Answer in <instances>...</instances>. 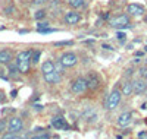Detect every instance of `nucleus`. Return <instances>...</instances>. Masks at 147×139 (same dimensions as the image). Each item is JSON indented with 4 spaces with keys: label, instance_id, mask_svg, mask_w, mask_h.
Returning <instances> with one entry per match:
<instances>
[{
    "label": "nucleus",
    "instance_id": "obj_1",
    "mask_svg": "<svg viewBox=\"0 0 147 139\" xmlns=\"http://www.w3.org/2000/svg\"><path fill=\"white\" fill-rule=\"evenodd\" d=\"M15 65L21 73H28L31 65V51H19L15 59Z\"/></svg>",
    "mask_w": 147,
    "mask_h": 139
},
{
    "label": "nucleus",
    "instance_id": "obj_2",
    "mask_svg": "<svg viewBox=\"0 0 147 139\" xmlns=\"http://www.w3.org/2000/svg\"><path fill=\"white\" fill-rule=\"evenodd\" d=\"M121 97H122V92L119 90H113L110 92V95L107 97V101H106V108L107 110H115L119 103H121Z\"/></svg>",
    "mask_w": 147,
    "mask_h": 139
},
{
    "label": "nucleus",
    "instance_id": "obj_3",
    "mask_svg": "<svg viewBox=\"0 0 147 139\" xmlns=\"http://www.w3.org/2000/svg\"><path fill=\"white\" fill-rule=\"evenodd\" d=\"M109 25L112 28H116V29H121V28H127L129 25V16L128 15H118L115 18L110 19Z\"/></svg>",
    "mask_w": 147,
    "mask_h": 139
},
{
    "label": "nucleus",
    "instance_id": "obj_4",
    "mask_svg": "<svg viewBox=\"0 0 147 139\" xmlns=\"http://www.w3.org/2000/svg\"><path fill=\"white\" fill-rule=\"evenodd\" d=\"M59 63L63 67H72V66H75L78 63V57H77V54H74L71 51H66V53H63L62 56H60Z\"/></svg>",
    "mask_w": 147,
    "mask_h": 139
},
{
    "label": "nucleus",
    "instance_id": "obj_5",
    "mask_svg": "<svg viewBox=\"0 0 147 139\" xmlns=\"http://www.w3.org/2000/svg\"><path fill=\"white\" fill-rule=\"evenodd\" d=\"M71 90L74 94H82L88 90V86H87V79H84V78H77V79H74L72 84H71Z\"/></svg>",
    "mask_w": 147,
    "mask_h": 139
},
{
    "label": "nucleus",
    "instance_id": "obj_6",
    "mask_svg": "<svg viewBox=\"0 0 147 139\" xmlns=\"http://www.w3.org/2000/svg\"><path fill=\"white\" fill-rule=\"evenodd\" d=\"M7 129H9V132H15V133L21 132V130L24 129V122H22V119H19V117H12V119L9 120V123H7Z\"/></svg>",
    "mask_w": 147,
    "mask_h": 139
},
{
    "label": "nucleus",
    "instance_id": "obj_7",
    "mask_svg": "<svg viewBox=\"0 0 147 139\" xmlns=\"http://www.w3.org/2000/svg\"><path fill=\"white\" fill-rule=\"evenodd\" d=\"M50 123H52L53 128H56L57 130H69V124L65 122V119H63L62 116H55V117H52Z\"/></svg>",
    "mask_w": 147,
    "mask_h": 139
},
{
    "label": "nucleus",
    "instance_id": "obj_8",
    "mask_svg": "<svg viewBox=\"0 0 147 139\" xmlns=\"http://www.w3.org/2000/svg\"><path fill=\"white\" fill-rule=\"evenodd\" d=\"M132 122V114L129 111H125V113H122V114H119L116 123L118 126H121V128H127V126H129Z\"/></svg>",
    "mask_w": 147,
    "mask_h": 139
},
{
    "label": "nucleus",
    "instance_id": "obj_9",
    "mask_svg": "<svg viewBox=\"0 0 147 139\" xmlns=\"http://www.w3.org/2000/svg\"><path fill=\"white\" fill-rule=\"evenodd\" d=\"M63 21L68 25H77L81 21V15L77 13V12H68V13H65V16H63Z\"/></svg>",
    "mask_w": 147,
    "mask_h": 139
},
{
    "label": "nucleus",
    "instance_id": "obj_10",
    "mask_svg": "<svg viewBox=\"0 0 147 139\" xmlns=\"http://www.w3.org/2000/svg\"><path fill=\"white\" fill-rule=\"evenodd\" d=\"M127 12H128L129 15H132V16H141V15L144 13V6L136 5V3H131V5H128Z\"/></svg>",
    "mask_w": 147,
    "mask_h": 139
},
{
    "label": "nucleus",
    "instance_id": "obj_11",
    "mask_svg": "<svg viewBox=\"0 0 147 139\" xmlns=\"http://www.w3.org/2000/svg\"><path fill=\"white\" fill-rule=\"evenodd\" d=\"M43 78H44V81H46L47 84H59V82H60V73H59L57 70H53V72H50V73L43 75Z\"/></svg>",
    "mask_w": 147,
    "mask_h": 139
},
{
    "label": "nucleus",
    "instance_id": "obj_12",
    "mask_svg": "<svg viewBox=\"0 0 147 139\" xmlns=\"http://www.w3.org/2000/svg\"><path fill=\"white\" fill-rule=\"evenodd\" d=\"M132 88H134V92L136 94H143L147 90V82L144 79H136L132 82Z\"/></svg>",
    "mask_w": 147,
    "mask_h": 139
},
{
    "label": "nucleus",
    "instance_id": "obj_13",
    "mask_svg": "<svg viewBox=\"0 0 147 139\" xmlns=\"http://www.w3.org/2000/svg\"><path fill=\"white\" fill-rule=\"evenodd\" d=\"M99 85H100L99 76H97L96 73H90L87 76V86L91 88V90H96V88H99Z\"/></svg>",
    "mask_w": 147,
    "mask_h": 139
},
{
    "label": "nucleus",
    "instance_id": "obj_14",
    "mask_svg": "<svg viewBox=\"0 0 147 139\" xmlns=\"http://www.w3.org/2000/svg\"><path fill=\"white\" fill-rule=\"evenodd\" d=\"M12 60V54L9 50H0V63H3V65H9Z\"/></svg>",
    "mask_w": 147,
    "mask_h": 139
},
{
    "label": "nucleus",
    "instance_id": "obj_15",
    "mask_svg": "<svg viewBox=\"0 0 147 139\" xmlns=\"http://www.w3.org/2000/svg\"><path fill=\"white\" fill-rule=\"evenodd\" d=\"M53 70H56V66H55V63H53L52 60H47V61L43 63V66H41V72H43V75L50 73V72H53Z\"/></svg>",
    "mask_w": 147,
    "mask_h": 139
},
{
    "label": "nucleus",
    "instance_id": "obj_16",
    "mask_svg": "<svg viewBox=\"0 0 147 139\" xmlns=\"http://www.w3.org/2000/svg\"><path fill=\"white\" fill-rule=\"evenodd\" d=\"M122 95H131L132 92H134V88H132V82H129V81H127V82H124L122 84Z\"/></svg>",
    "mask_w": 147,
    "mask_h": 139
},
{
    "label": "nucleus",
    "instance_id": "obj_17",
    "mask_svg": "<svg viewBox=\"0 0 147 139\" xmlns=\"http://www.w3.org/2000/svg\"><path fill=\"white\" fill-rule=\"evenodd\" d=\"M68 5L72 9H82L85 6V2L84 0H68Z\"/></svg>",
    "mask_w": 147,
    "mask_h": 139
},
{
    "label": "nucleus",
    "instance_id": "obj_18",
    "mask_svg": "<svg viewBox=\"0 0 147 139\" xmlns=\"http://www.w3.org/2000/svg\"><path fill=\"white\" fill-rule=\"evenodd\" d=\"M7 73L10 78H18V75L21 73L16 67V65H9V69H7Z\"/></svg>",
    "mask_w": 147,
    "mask_h": 139
},
{
    "label": "nucleus",
    "instance_id": "obj_19",
    "mask_svg": "<svg viewBox=\"0 0 147 139\" xmlns=\"http://www.w3.org/2000/svg\"><path fill=\"white\" fill-rule=\"evenodd\" d=\"M40 56H41V51H40V50H34V51H31V61H32V65L38 63Z\"/></svg>",
    "mask_w": 147,
    "mask_h": 139
},
{
    "label": "nucleus",
    "instance_id": "obj_20",
    "mask_svg": "<svg viewBox=\"0 0 147 139\" xmlns=\"http://www.w3.org/2000/svg\"><path fill=\"white\" fill-rule=\"evenodd\" d=\"M2 139H27V138H22V136H18L15 132H7L2 136Z\"/></svg>",
    "mask_w": 147,
    "mask_h": 139
},
{
    "label": "nucleus",
    "instance_id": "obj_21",
    "mask_svg": "<svg viewBox=\"0 0 147 139\" xmlns=\"http://www.w3.org/2000/svg\"><path fill=\"white\" fill-rule=\"evenodd\" d=\"M44 16H46V10H43V9L38 10V12H35V15H34V18H35L37 21H38V19H43Z\"/></svg>",
    "mask_w": 147,
    "mask_h": 139
},
{
    "label": "nucleus",
    "instance_id": "obj_22",
    "mask_svg": "<svg viewBox=\"0 0 147 139\" xmlns=\"http://www.w3.org/2000/svg\"><path fill=\"white\" fill-rule=\"evenodd\" d=\"M30 139H50V135H49V133H41V135H35V136H31Z\"/></svg>",
    "mask_w": 147,
    "mask_h": 139
},
{
    "label": "nucleus",
    "instance_id": "obj_23",
    "mask_svg": "<svg viewBox=\"0 0 147 139\" xmlns=\"http://www.w3.org/2000/svg\"><path fill=\"white\" fill-rule=\"evenodd\" d=\"M46 28H49V23L47 22H38V23H37V31L46 29Z\"/></svg>",
    "mask_w": 147,
    "mask_h": 139
},
{
    "label": "nucleus",
    "instance_id": "obj_24",
    "mask_svg": "<svg viewBox=\"0 0 147 139\" xmlns=\"http://www.w3.org/2000/svg\"><path fill=\"white\" fill-rule=\"evenodd\" d=\"M56 29H53V28H46V29H40L38 32L40 34H50V32H55Z\"/></svg>",
    "mask_w": 147,
    "mask_h": 139
},
{
    "label": "nucleus",
    "instance_id": "obj_25",
    "mask_svg": "<svg viewBox=\"0 0 147 139\" xmlns=\"http://www.w3.org/2000/svg\"><path fill=\"white\" fill-rule=\"evenodd\" d=\"M72 44H74L72 41H59V43H56L55 45H57V47H59V45H72Z\"/></svg>",
    "mask_w": 147,
    "mask_h": 139
},
{
    "label": "nucleus",
    "instance_id": "obj_26",
    "mask_svg": "<svg viewBox=\"0 0 147 139\" xmlns=\"http://www.w3.org/2000/svg\"><path fill=\"white\" fill-rule=\"evenodd\" d=\"M140 75H141V78H147V67H141Z\"/></svg>",
    "mask_w": 147,
    "mask_h": 139
},
{
    "label": "nucleus",
    "instance_id": "obj_27",
    "mask_svg": "<svg viewBox=\"0 0 147 139\" xmlns=\"http://www.w3.org/2000/svg\"><path fill=\"white\" fill-rule=\"evenodd\" d=\"M116 37H118V40H124V38H125V34H124V32H118Z\"/></svg>",
    "mask_w": 147,
    "mask_h": 139
},
{
    "label": "nucleus",
    "instance_id": "obj_28",
    "mask_svg": "<svg viewBox=\"0 0 147 139\" xmlns=\"http://www.w3.org/2000/svg\"><path fill=\"white\" fill-rule=\"evenodd\" d=\"M44 2H47V0H32L34 5H43Z\"/></svg>",
    "mask_w": 147,
    "mask_h": 139
},
{
    "label": "nucleus",
    "instance_id": "obj_29",
    "mask_svg": "<svg viewBox=\"0 0 147 139\" xmlns=\"http://www.w3.org/2000/svg\"><path fill=\"white\" fill-rule=\"evenodd\" d=\"M138 138H140V139H147V133H146V132H141V133L138 135Z\"/></svg>",
    "mask_w": 147,
    "mask_h": 139
},
{
    "label": "nucleus",
    "instance_id": "obj_30",
    "mask_svg": "<svg viewBox=\"0 0 147 139\" xmlns=\"http://www.w3.org/2000/svg\"><path fill=\"white\" fill-rule=\"evenodd\" d=\"M5 129V122H0V132Z\"/></svg>",
    "mask_w": 147,
    "mask_h": 139
},
{
    "label": "nucleus",
    "instance_id": "obj_31",
    "mask_svg": "<svg viewBox=\"0 0 147 139\" xmlns=\"http://www.w3.org/2000/svg\"><path fill=\"white\" fill-rule=\"evenodd\" d=\"M16 94H18V91H16V90H13V91H12V92H10V95H12V97H13V98L16 97Z\"/></svg>",
    "mask_w": 147,
    "mask_h": 139
},
{
    "label": "nucleus",
    "instance_id": "obj_32",
    "mask_svg": "<svg viewBox=\"0 0 147 139\" xmlns=\"http://www.w3.org/2000/svg\"><path fill=\"white\" fill-rule=\"evenodd\" d=\"M103 48H106V50H113V48H112V47H110V45H106V44L103 45Z\"/></svg>",
    "mask_w": 147,
    "mask_h": 139
},
{
    "label": "nucleus",
    "instance_id": "obj_33",
    "mask_svg": "<svg viewBox=\"0 0 147 139\" xmlns=\"http://www.w3.org/2000/svg\"><path fill=\"white\" fill-rule=\"evenodd\" d=\"M144 50H146V51H147V45H146V47H144Z\"/></svg>",
    "mask_w": 147,
    "mask_h": 139
}]
</instances>
